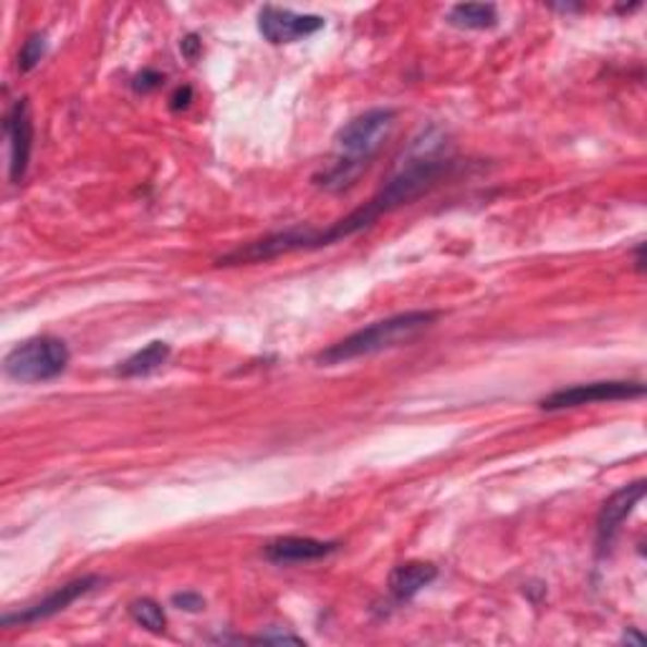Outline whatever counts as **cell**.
Returning <instances> with one entry per match:
<instances>
[{
	"mask_svg": "<svg viewBox=\"0 0 647 647\" xmlns=\"http://www.w3.org/2000/svg\"><path fill=\"white\" fill-rule=\"evenodd\" d=\"M451 157L443 155V137L436 130L425 132L420 139H415L410 149L407 160L402 168L384 183V187L377 193L373 200H367L362 208L352 210L350 216L337 220L334 225L324 228H289V231L266 235L260 241H251L246 246H239L231 254L220 256L218 266H248L260 264V260H271L296 251H317L331 243H339L344 239H352L388 212L402 208V205L413 203L415 197L432 191L440 183V178L451 170Z\"/></svg>",
	"mask_w": 647,
	"mask_h": 647,
	"instance_id": "6da1fadb",
	"label": "cell"
},
{
	"mask_svg": "<svg viewBox=\"0 0 647 647\" xmlns=\"http://www.w3.org/2000/svg\"><path fill=\"white\" fill-rule=\"evenodd\" d=\"M394 130L392 109H369V112L354 117L337 132L334 147L337 160L331 168L319 175V185L324 191L342 193L357 183V178L367 170L373 157L380 152V147L388 142Z\"/></svg>",
	"mask_w": 647,
	"mask_h": 647,
	"instance_id": "7a4b0ae2",
	"label": "cell"
},
{
	"mask_svg": "<svg viewBox=\"0 0 647 647\" xmlns=\"http://www.w3.org/2000/svg\"><path fill=\"white\" fill-rule=\"evenodd\" d=\"M440 317L438 312H405L394 314L382 321L369 324V327L354 331V334L339 339L327 350L319 352L317 362L321 367H337L346 365V362L373 357V354H380L384 350H392V346L407 344L410 339H415L420 331L436 324Z\"/></svg>",
	"mask_w": 647,
	"mask_h": 647,
	"instance_id": "3957f363",
	"label": "cell"
},
{
	"mask_svg": "<svg viewBox=\"0 0 647 647\" xmlns=\"http://www.w3.org/2000/svg\"><path fill=\"white\" fill-rule=\"evenodd\" d=\"M69 344L59 337H34L13 346L5 357V375L15 382L36 384L57 380L69 367Z\"/></svg>",
	"mask_w": 647,
	"mask_h": 647,
	"instance_id": "277c9868",
	"label": "cell"
},
{
	"mask_svg": "<svg viewBox=\"0 0 647 647\" xmlns=\"http://www.w3.org/2000/svg\"><path fill=\"white\" fill-rule=\"evenodd\" d=\"M645 398L643 382H625V380H610V382H587V384H572L547 394L539 402L541 410L557 413V410H572L582 405H595V402H622V400H640Z\"/></svg>",
	"mask_w": 647,
	"mask_h": 647,
	"instance_id": "5b68a950",
	"label": "cell"
},
{
	"mask_svg": "<svg viewBox=\"0 0 647 647\" xmlns=\"http://www.w3.org/2000/svg\"><path fill=\"white\" fill-rule=\"evenodd\" d=\"M321 28H324L321 15L294 13L289 11V8H276V5H264L258 13L260 36L273 46L296 44L302 41V38L319 34Z\"/></svg>",
	"mask_w": 647,
	"mask_h": 647,
	"instance_id": "8992f818",
	"label": "cell"
},
{
	"mask_svg": "<svg viewBox=\"0 0 647 647\" xmlns=\"http://www.w3.org/2000/svg\"><path fill=\"white\" fill-rule=\"evenodd\" d=\"M99 584H101V579L94 577V574H89V577H78L74 582H69V584H64V587L53 589L49 597L41 599V602L30 605L21 612L3 614V627H21V625L26 627V625H34V622L49 620V618H53V614L64 612L66 607L74 605L78 597L89 595L91 589H97Z\"/></svg>",
	"mask_w": 647,
	"mask_h": 647,
	"instance_id": "52a82bcc",
	"label": "cell"
},
{
	"mask_svg": "<svg viewBox=\"0 0 647 647\" xmlns=\"http://www.w3.org/2000/svg\"><path fill=\"white\" fill-rule=\"evenodd\" d=\"M8 145H11V183L19 185L28 172L34 152V120H30L28 99H15L3 122Z\"/></svg>",
	"mask_w": 647,
	"mask_h": 647,
	"instance_id": "ba28073f",
	"label": "cell"
},
{
	"mask_svg": "<svg viewBox=\"0 0 647 647\" xmlns=\"http://www.w3.org/2000/svg\"><path fill=\"white\" fill-rule=\"evenodd\" d=\"M645 499V480H635V484L622 486L620 491H614L610 499L602 503L597 516V551L605 554L618 539L622 524L627 516L637 509V503Z\"/></svg>",
	"mask_w": 647,
	"mask_h": 647,
	"instance_id": "9c48e42d",
	"label": "cell"
},
{
	"mask_svg": "<svg viewBox=\"0 0 647 647\" xmlns=\"http://www.w3.org/2000/svg\"><path fill=\"white\" fill-rule=\"evenodd\" d=\"M339 547H342L339 541L309 539V536H283V539L266 544L264 554L273 564H302L334 554Z\"/></svg>",
	"mask_w": 647,
	"mask_h": 647,
	"instance_id": "30bf717a",
	"label": "cell"
},
{
	"mask_svg": "<svg viewBox=\"0 0 647 647\" xmlns=\"http://www.w3.org/2000/svg\"><path fill=\"white\" fill-rule=\"evenodd\" d=\"M438 570L428 562H407L394 566L390 574V595L398 602H410L417 591H423L430 582H436Z\"/></svg>",
	"mask_w": 647,
	"mask_h": 647,
	"instance_id": "8fae6325",
	"label": "cell"
},
{
	"mask_svg": "<svg viewBox=\"0 0 647 647\" xmlns=\"http://www.w3.org/2000/svg\"><path fill=\"white\" fill-rule=\"evenodd\" d=\"M168 359H170V344L168 342H149L145 350L134 352L130 359H124L122 365L117 367V375H120V377L152 375L155 369H160Z\"/></svg>",
	"mask_w": 647,
	"mask_h": 647,
	"instance_id": "7c38bea8",
	"label": "cell"
},
{
	"mask_svg": "<svg viewBox=\"0 0 647 647\" xmlns=\"http://www.w3.org/2000/svg\"><path fill=\"white\" fill-rule=\"evenodd\" d=\"M448 23L465 30H488L499 23V11L491 3H457L448 13Z\"/></svg>",
	"mask_w": 647,
	"mask_h": 647,
	"instance_id": "4fadbf2b",
	"label": "cell"
},
{
	"mask_svg": "<svg viewBox=\"0 0 647 647\" xmlns=\"http://www.w3.org/2000/svg\"><path fill=\"white\" fill-rule=\"evenodd\" d=\"M130 614L132 620L137 622L139 627L149 630V633L155 635H162L164 633V625H168V618H164V610L160 605L155 602V599L149 597H142V599H134L130 605Z\"/></svg>",
	"mask_w": 647,
	"mask_h": 647,
	"instance_id": "5bb4252c",
	"label": "cell"
},
{
	"mask_svg": "<svg viewBox=\"0 0 647 647\" xmlns=\"http://www.w3.org/2000/svg\"><path fill=\"white\" fill-rule=\"evenodd\" d=\"M46 49H49V44H46L44 34H34L23 41L19 53V69L23 74H28V71H34L38 64H41V59L46 57Z\"/></svg>",
	"mask_w": 647,
	"mask_h": 647,
	"instance_id": "9a60e30c",
	"label": "cell"
},
{
	"mask_svg": "<svg viewBox=\"0 0 647 647\" xmlns=\"http://www.w3.org/2000/svg\"><path fill=\"white\" fill-rule=\"evenodd\" d=\"M172 605L183 612H203L205 599L197 595V591H180V595H172Z\"/></svg>",
	"mask_w": 647,
	"mask_h": 647,
	"instance_id": "2e32d148",
	"label": "cell"
},
{
	"mask_svg": "<svg viewBox=\"0 0 647 647\" xmlns=\"http://www.w3.org/2000/svg\"><path fill=\"white\" fill-rule=\"evenodd\" d=\"M162 82H164V76H162V74H157V71H142L139 76H134L132 89H134V91L147 94V91H155L157 86H160Z\"/></svg>",
	"mask_w": 647,
	"mask_h": 647,
	"instance_id": "e0dca14e",
	"label": "cell"
},
{
	"mask_svg": "<svg viewBox=\"0 0 647 647\" xmlns=\"http://www.w3.org/2000/svg\"><path fill=\"white\" fill-rule=\"evenodd\" d=\"M180 51H183L191 61H195L197 53H200V41H197V36H185L183 41H180Z\"/></svg>",
	"mask_w": 647,
	"mask_h": 647,
	"instance_id": "ac0fdd59",
	"label": "cell"
},
{
	"mask_svg": "<svg viewBox=\"0 0 647 647\" xmlns=\"http://www.w3.org/2000/svg\"><path fill=\"white\" fill-rule=\"evenodd\" d=\"M191 99H193L191 86H185V89H178L175 97H172V109H180V107L185 109L187 105H191Z\"/></svg>",
	"mask_w": 647,
	"mask_h": 647,
	"instance_id": "d6986e66",
	"label": "cell"
},
{
	"mask_svg": "<svg viewBox=\"0 0 647 647\" xmlns=\"http://www.w3.org/2000/svg\"><path fill=\"white\" fill-rule=\"evenodd\" d=\"M635 264H637V271L643 273V271H645V266H643V264H645V260H643V246L637 248V254H635Z\"/></svg>",
	"mask_w": 647,
	"mask_h": 647,
	"instance_id": "ffe728a7",
	"label": "cell"
}]
</instances>
